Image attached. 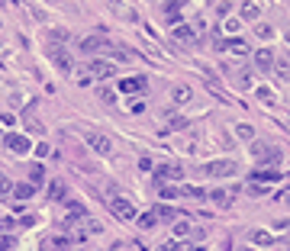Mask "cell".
<instances>
[{
	"mask_svg": "<svg viewBox=\"0 0 290 251\" xmlns=\"http://www.w3.org/2000/svg\"><path fill=\"white\" fill-rule=\"evenodd\" d=\"M81 52L84 55H113V58H129V52L126 48H120V46H113L110 39H103V36H87L84 42H81Z\"/></svg>",
	"mask_w": 290,
	"mask_h": 251,
	"instance_id": "cell-1",
	"label": "cell"
},
{
	"mask_svg": "<svg viewBox=\"0 0 290 251\" xmlns=\"http://www.w3.org/2000/svg\"><path fill=\"white\" fill-rule=\"evenodd\" d=\"M252 155H255L258 164H271V167L281 161V148H274L271 142H258V138L252 142Z\"/></svg>",
	"mask_w": 290,
	"mask_h": 251,
	"instance_id": "cell-2",
	"label": "cell"
},
{
	"mask_svg": "<svg viewBox=\"0 0 290 251\" xmlns=\"http://www.w3.org/2000/svg\"><path fill=\"white\" fill-rule=\"evenodd\" d=\"M206 177H232V174H239V164L232 158H219V161H210V164H203L200 167Z\"/></svg>",
	"mask_w": 290,
	"mask_h": 251,
	"instance_id": "cell-3",
	"label": "cell"
},
{
	"mask_svg": "<svg viewBox=\"0 0 290 251\" xmlns=\"http://www.w3.org/2000/svg\"><path fill=\"white\" fill-rule=\"evenodd\" d=\"M213 46H216V52H229V55H239V58H245V55L252 52V46H248L245 39H239V36H232V39H216Z\"/></svg>",
	"mask_w": 290,
	"mask_h": 251,
	"instance_id": "cell-4",
	"label": "cell"
},
{
	"mask_svg": "<svg viewBox=\"0 0 290 251\" xmlns=\"http://www.w3.org/2000/svg\"><path fill=\"white\" fill-rule=\"evenodd\" d=\"M116 74V65L107 58H94L91 65H87V77H94V81H107V77Z\"/></svg>",
	"mask_w": 290,
	"mask_h": 251,
	"instance_id": "cell-5",
	"label": "cell"
},
{
	"mask_svg": "<svg viewBox=\"0 0 290 251\" xmlns=\"http://www.w3.org/2000/svg\"><path fill=\"white\" fill-rule=\"evenodd\" d=\"M3 145H7L13 155H29L32 152V142L26 136H20V132H10V136H3Z\"/></svg>",
	"mask_w": 290,
	"mask_h": 251,
	"instance_id": "cell-6",
	"label": "cell"
},
{
	"mask_svg": "<svg viewBox=\"0 0 290 251\" xmlns=\"http://www.w3.org/2000/svg\"><path fill=\"white\" fill-rule=\"evenodd\" d=\"M87 145H91L97 155H113V142H110V136H103V132H87Z\"/></svg>",
	"mask_w": 290,
	"mask_h": 251,
	"instance_id": "cell-7",
	"label": "cell"
},
{
	"mask_svg": "<svg viewBox=\"0 0 290 251\" xmlns=\"http://www.w3.org/2000/svg\"><path fill=\"white\" fill-rule=\"evenodd\" d=\"M155 177H158V181H184V167H181V164H171V161H165V164L155 167Z\"/></svg>",
	"mask_w": 290,
	"mask_h": 251,
	"instance_id": "cell-8",
	"label": "cell"
},
{
	"mask_svg": "<svg viewBox=\"0 0 290 251\" xmlns=\"http://www.w3.org/2000/svg\"><path fill=\"white\" fill-rule=\"evenodd\" d=\"M48 58L58 65V71H65V74H71V68H74V61H71V55L65 52V48L58 46H48Z\"/></svg>",
	"mask_w": 290,
	"mask_h": 251,
	"instance_id": "cell-9",
	"label": "cell"
},
{
	"mask_svg": "<svg viewBox=\"0 0 290 251\" xmlns=\"http://www.w3.org/2000/svg\"><path fill=\"white\" fill-rule=\"evenodd\" d=\"M145 87H148V81H145L142 74L139 77H122L120 81V93H145Z\"/></svg>",
	"mask_w": 290,
	"mask_h": 251,
	"instance_id": "cell-10",
	"label": "cell"
},
{
	"mask_svg": "<svg viewBox=\"0 0 290 251\" xmlns=\"http://www.w3.org/2000/svg\"><path fill=\"white\" fill-rule=\"evenodd\" d=\"M110 209H113L120 219H136V206H132L129 200H122V197H116L113 203H110Z\"/></svg>",
	"mask_w": 290,
	"mask_h": 251,
	"instance_id": "cell-11",
	"label": "cell"
},
{
	"mask_svg": "<svg viewBox=\"0 0 290 251\" xmlns=\"http://www.w3.org/2000/svg\"><path fill=\"white\" fill-rule=\"evenodd\" d=\"M274 52H271V48H258V52H255V65H258L261 71H274Z\"/></svg>",
	"mask_w": 290,
	"mask_h": 251,
	"instance_id": "cell-12",
	"label": "cell"
},
{
	"mask_svg": "<svg viewBox=\"0 0 290 251\" xmlns=\"http://www.w3.org/2000/svg\"><path fill=\"white\" fill-rule=\"evenodd\" d=\"M165 20L171 26H181V0H168L165 3Z\"/></svg>",
	"mask_w": 290,
	"mask_h": 251,
	"instance_id": "cell-13",
	"label": "cell"
},
{
	"mask_svg": "<svg viewBox=\"0 0 290 251\" xmlns=\"http://www.w3.org/2000/svg\"><path fill=\"white\" fill-rule=\"evenodd\" d=\"M191 97H193V91L187 87V84H177L174 91H171V100H174L177 107H184V103H191Z\"/></svg>",
	"mask_w": 290,
	"mask_h": 251,
	"instance_id": "cell-14",
	"label": "cell"
},
{
	"mask_svg": "<svg viewBox=\"0 0 290 251\" xmlns=\"http://www.w3.org/2000/svg\"><path fill=\"white\" fill-rule=\"evenodd\" d=\"M281 171H274V167H261V171H252V181H267V183H277L281 181Z\"/></svg>",
	"mask_w": 290,
	"mask_h": 251,
	"instance_id": "cell-15",
	"label": "cell"
},
{
	"mask_svg": "<svg viewBox=\"0 0 290 251\" xmlns=\"http://www.w3.org/2000/svg\"><path fill=\"white\" fill-rule=\"evenodd\" d=\"M252 245H261V248H267V245H274V235H271V232H265V228H255L252 235Z\"/></svg>",
	"mask_w": 290,
	"mask_h": 251,
	"instance_id": "cell-16",
	"label": "cell"
},
{
	"mask_svg": "<svg viewBox=\"0 0 290 251\" xmlns=\"http://www.w3.org/2000/svg\"><path fill=\"white\" fill-rule=\"evenodd\" d=\"M171 36H174V39H181V42H193V39H197V32H193L191 29V26H174V29H171Z\"/></svg>",
	"mask_w": 290,
	"mask_h": 251,
	"instance_id": "cell-17",
	"label": "cell"
},
{
	"mask_svg": "<svg viewBox=\"0 0 290 251\" xmlns=\"http://www.w3.org/2000/svg\"><path fill=\"white\" fill-rule=\"evenodd\" d=\"M165 119H168V129H187V126H191V122H187V116H181V113H168L165 116Z\"/></svg>",
	"mask_w": 290,
	"mask_h": 251,
	"instance_id": "cell-18",
	"label": "cell"
},
{
	"mask_svg": "<svg viewBox=\"0 0 290 251\" xmlns=\"http://www.w3.org/2000/svg\"><path fill=\"white\" fill-rule=\"evenodd\" d=\"M258 16H261L258 3H242V20H248V23H258Z\"/></svg>",
	"mask_w": 290,
	"mask_h": 251,
	"instance_id": "cell-19",
	"label": "cell"
},
{
	"mask_svg": "<svg viewBox=\"0 0 290 251\" xmlns=\"http://www.w3.org/2000/svg\"><path fill=\"white\" fill-rule=\"evenodd\" d=\"M32 193H36V187H32V183H13V197H16V200H29Z\"/></svg>",
	"mask_w": 290,
	"mask_h": 251,
	"instance_id": "cell-20",
	"label": "cell"
},
{
	"mask_svg": "<svg viewBox=\"0 0 290 251\" xmlns=\"http://www.w3.org/2000/svg\"><path fill=\"white\" fill-rule=\"evenodd\" d=\"M65 190H68L65 181H52V183H48V197H52V200H65Z\"/></svg>",
	"mask_w": 290,
	"mask_h": 251,
	"instance_id": "cell-21",
	"label": "cell"
},
{
	"mask_svg": "<svg viewBox=\"0 0 290 251\" xmlns=\"http://www.w3.org/2000/svg\"><path fill=\"white\" fill-rule=\"evenodd\" d=\"M39 181H46V167H42V164H32V167H29V183L36 187Z\"/></svg>",
	"mask_w": 290,
	"mask_h": 251,
	"instance_id": "cell-22",
	"label": "cell"
},
{
	"mask_svg": "<svg viewBox=\"0 0 290 251\" xmlns=\"http://www.w3.org/2000/svg\"><path fill=\"white\" fill-rule=\"evenodd\" d=\"M206 197L213 200L216 206H229V193H226V190H210V193H206Z\"/></svg>",
	"mask_w": 290,
	"mask_h": 251,
	"instance_id": "cell-23",
	"label": "cell"
},
{
	"mask_svg": "<svg viewBox=\"0 0 290 251\" xmlns=\"http://www.w3.org/2000/svg\"><path fill=\"white\" fill-rule=\"evenodd\" d=\"M161 251H193L191 242H168V245H161Z\"/></svg>",
	"mask_w": 290,
	"mask_h": 251,
	"instance_id": "cell-24",
	"label": "cell"
},
{
	"mask_svg": "<svg viewBox=\"0 0 290 251\" xmlns=\"http://www.w3.org/2000/svg\"><path fill=\"white\" fill-rule=\"evenodd\" d=\"M97 97H100V103H107V107H113V103H116V93L110 91V87H100Z\"/></svg>",
	"mask_w": 290,
	"mask_h": 251,
	"instance_id": "cell-25",
	"label": "cell"
},
{
	"mask_svg": "<svg viewBox=\"0 0 290 251\" xmlns=\"http://www.w3.org/2000/svg\"><path fill=\"white\" fill-rule=\"evenodd\" d=\"M255 36H258V39H271V36H274V26H267V23H255Z\"/></svg>",
	"mask_w": 290,
	"mask_h": 251,
	"instance_id": "cell-26",
	"label": "cell"
},
{
	"mask_svg": "<svg viewBox=\"0 0 290 251\" xmlns=\"http://www.w3.org/2000/svg\"><path fill=\"white\" fill-rule=\"evenodd\" d=\"M184 197H193V200H206V190L203 187H181Z\"/></svg>",
	"mask_w": 290,
	"mask_h": 251,
	"instance_id": "cell-27",
	"label": "cell"
},
{
	"mask_svg": "<svg viewBox=\"0 0 290 251\" xmlns=\"http://www.w3.org/2000/svg\"><path fill=\"white\" fill-rule=\"evenodd\" d=\"M155 222H158L155 209H152V213H142V216H139V226H142V228H155Z\"/></svg>",
	"mask_w": 290,
	"mask_h": 251,
	"instance_id": "cell-28",
	"label": "cell"
},
{
	"mask_svg": "<svg viewBox=\"0 0 290 251\" xmlns=\"http://www.w3.org/2000/svg\"><path fill=\"white\" fill-rule=\"evenodd\" d=\"M174 235H177V238H187V235H191V222H187V219L174 222Z\"/></svg>",
	"mask_w": 290,
	"mask_h": 251,
	"instance_id": "cell-29",
	"label": "cell"
},
{
	"mask_svg": "<svg viewBox=\"0 0 290 251\" xmlns=\"http://www.w3.org/2000/svg\"><path fill=\"white\" fill-rule=\"evenodd\" d=\"M236 136H239V138H245V142H252V138H255V129L242 122V126H236Z\"/></svg>",
	"mask_w": 290,
	"mask_h": 251,
	"instance_id": "cell-30",
	"label": "cell"
},
{
	"mask_svg": "<svg viewBox=\"0 0 290 251\" xmlns=\"http://www.w3.org/2000/svg\"><path fill=\"white\" fill-rule=\"evenodd\" d=\"M258 100L271 107V103H274V91H271V87H258Z\"/></svg>",
	"mask_w": 290,
	"mask_h": 251,
	"instance_id": "cell-31",
	"label": "cell"
},
{
	"mask_svg": "<svg viewBox=\"0 0 290 251\" xmlns=\"http://www.w3.org/2000/svg\"><path fill=\"white\" fill-rule=\"evenodd\" d=\"M68 216H71V219H84V216H87V209H84L81 203H71V206H68Z\"/></svg>",
	"mask_w": 290,
	"mask_h": 251,
	"instance_id": "cell-32",
	"label": "cell"
},
{
	"mask_svg": "<svg viewBox=\"0 0 290 251\" xmlns=\"http://www.w3.org/2000/svg\"><path fill=\"white\" fill-rule=\"evenodd\" d=\"M7 193H13V183L7 174H0V197H7Z\"/></svg>",
	"mask_w": 290,
	"mask_h": 251,
	"instance_id": "cell-33",
	"label": "cell"
},
{
	"mask_svg": "<svg viewBox=\"0 0 290 251\" xmlns=\"http://www.w3.org/2000/svg\"><path fill=\"white\" fill-rule=\"evenodd\" d=\"M155 216H158V219H174V209H171V206H158Z\"/></svg>",
	"mask_w": 290,
	"mask_h": 251,
	"instance_id": "cell-34",
	"label": "cell"
},
{
	"mask_svg": "<svg viewBox=\"0 0 290 251\" xmlns=\"http://www.w3.org/2000/svg\"><path fill=\"white\" fill-rule=\"evenodd\" d=\"M229 10H232V3H229V0H219V3H216V16H226Z\"/></svg>",
	"mask_w": 290,
	"mask_h": 251,
	"instance_id": "cell-35",
	"label": "cell"
},
{
	"mask_svg": "<svg viewBox=\"0 0 290 251\" xmlns=\"http://www.w3.org/2000/svg\"><path fill=\"white\" fill-rule=\"evenodd\" d=\"M161 197H165V200H174V197H181V190H177V187H161Z\"/></svg>",
	"mask_w": 290,
	"mask_h": 251,
	"instance_id": "cell-36",
	"label": "cell"
},
{
	"mask_svg": "<svg viewBox=\"0 0 290 251\" xmlns=\"http://www.w3.org/2000/svg\"><path fill=\"white\" fill-rule=\"evenodd\" d=\"M10 248H13V238H10V235H0V251H10Z\"/></svg>",
	"mask_w": 290,
	"mask_h": 251,
	"instance_id": "cell-37",
	"label": "cell"
},
{
	"mask_svg": "<svg viewBox=\"0 0 290 251\" xmlns=\"http://www.w3.org/2000/svg\"><path fill=\"white\" fill-rule=\"evenodd\" d=\"M277 74H281L284 81H287V77H290V65H287V61H281V65H277Z\"/></svg>",
	"mask_w": 290,
	"mask_h": 251,
	"instance_id": "cell-38",
	"label": "cell"
},
{
	"mask_svg": "<svg viewBox=\"0 0 290 251\" xmlns=\"http://www.w3.org/2000/svg\"><path fill=\"white\" fill-rule=\"evenodd\" d=\"M226 251H239V248H236V245H226Z\"/></svg>",
	"mask_w": 290,
	"mask_h": 251,
	"instance_id": "cell-39",
	"label": "cell"
},
{
	"mask_svg": "<svg viewBox=\"0 0 290 251\" xmlns=\"http://www.w3.org/2000/svg\"><path fill=\"white\" fill-rule=\"evenodd\" d=\"M210 3H216V0H210Z\"/></svg>",
	"mask_w": 290,
	"mask_h": 251,
	"instance_id": "cell-40",
	"label": "cell"
}]
</instances>
